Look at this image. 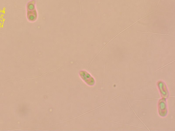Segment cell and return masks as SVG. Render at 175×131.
<instances>
[{"instance_id": "obj_1", "label": "cell", "mask_w": 175, "mask_h": 131, "mask_svg": "<svg viewBox=\"0 0 175 131\" xmlns=\"http://www.w3.org/2000/svg\"><path fill=\"white\" fill-rule=\"evenodd\" d=\"M36 5L35 0H32L28 3L27 17L28 20L30 22H35L37 20L38 14Z\"/></svg>"}]
</instances>
